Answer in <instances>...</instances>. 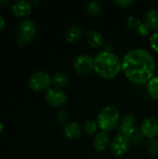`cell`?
<instances>
[{"instance_id":"obj_27","label":"cell","mask_w":158,"mask_h":159,"mask_svg":"<svg viewBox=\"0 0 158 159\" xmlns=\"http://www.w3.org/2000/svg\"><path fill=\"white\" fill-rule=\"evenodd\" d=\"M114 3L120 7H129L134 3V0H115Z\"/></svg>"},{"instance_id":"obj_25","label":"cell","mask_w":158,"mask_h":159,"mask_svg":"<svg viewBox=\"0 0 158 159\" xmlns=\"http://www.w3.org/2000/svg\"><path fill=\"white\" fill-rule=\"evenodd\" d=\"M149 43L153 50L158 53V31L153 33L149 37Z\"/></svg>"},{"instance_id":"obj_7","label":"cell","mask_w":158,"mask_h":159,"mask_svg":"<svg viewBox=\"0 0 158 159\" xmlns=\"http://www.w3.org/2000/svg\"><path fill=\"white\" fill-rule=\"evenodd\" d=\"M117 129H118V134L123 135L129 139L140 129H138L136 126L135 116L132 114L126 113L121 117V123L118 125Z\"/></svg>"},{"instance_id":"obj_24","label":"cell","mask_w":158,"mask_h":159,"mask_svg":"<svg viewBox=\"0 0 158 159\" xmlns=\"http://www.w3.org/2000/svg\"><path fill=\"white\" fill-rule=\"evenodd\" d=\"M141 22H142V20H141L139 18H137L136 16L131 15V16H129V17L128 18V20H127V26H128V28L130 29V30L138 29V27H139V25H140Z\"/></svg>"},{"instance_id":"obj_22","label":"cell","mask_w":158,"mask_h":159,"mask_svg":"<svg viewBox=\"0 0 158 159\" xmlns=\"http://www.w3.org/2000/svg\"><path fill=\"white\" fill-rule=\"evenodd\" d=\"M144 136L143 134L141 132V130L139 129L136 133H134L130 138H129V141H130V143L131 145H134V146H140L143 142H144Z\"/></svg>"},{"instance_id":"obj_12","label":"cell","mask_w":158,"mask_h":159,"mask_svg":"<svg viewBox=\"0 0 158 159\" xmlns=\"http://www.w3.org/2000/svg\"><path fill=\"white\" fill-rule=\"evenodd\" d=\"M111 143V136L106 131H101L98 132L94 139H93V147L98 152H102L105 150V148L110 145Z\"/></svg>"},{"instance_id":"obj_11","label":"cell","mask_w":158,"mask_h":159,"mask_svg":"<svg viewBox=\"0 0 158 159\" xmlns=\"http://www.w3.org/2000/svg\"><path fill=\"white\" fill-rule=\"evenodd\" d=\"M32 3L26 0H17L12 3L11 11L17 17H27L32 12Z\"/></svg>"},{"instance_id":"obj_28","label":"cell","mask_w":158,"mask_h":159,"mask_svg":"<svg viewBox=\"0 0 158 159\" xmlns=\"http://www.w3.org/2000/svg\"><path fill=\"white\" fill-rule=\"evenodd\" d=\"M5 25H6V21H5V19L0 15V32L4 30L5 28Z\"/></svg>"},{"instance_id":"obj_23","label":"cell","mask_w":158,"mask_h":159,"mask_svg":"<svg viewBox=\"0 0 158 159\" xmlns=\"http://www.w3.org/2000/svg\"><path fill=\"white\" fill-rule=\"evenodd\" d=\"M68 116H69L68 112L65 109H60L59 111H57L55 115V119L59 124H64L66 123Z\"/></svg>"},{"instance_id":"obj_13","label":"cell","mask_w":158,"mask_h":159,"mask_svg":"<svg viewBox=\"0 0 158 159\" xmlns=\"http://www.w3.org/2000/svg\"><path fill=\"white\" fill-rule=\"evenodd\" d=\"M63 134L69 140H75L82 134V127L74 121L67 123L63 128Z\"/></svg>"},{"instance_id":"obj_14","label":"cell","mask_w":158,"mask_h":159,"mask_svg":"<svg viewBox=\"0 0 158 159\" xmlns=\"http://www.w3.org/2000/svg\"><path fill=\"white\" fill-rule=\"evenodd\" d=\"M85 38L88 44L93 48H99L103 44L102 34L96 29H89L85 34Z\"/></svg>"},{"instance_id":"obj_6","label":"cell","mask_w":158,"mask_h":159,"mask_svg":"<svg viewBox=\"0 0 158 159\" xmlns=\"http://www.w3.org/2000/svg\"><path fill=\"white\" fill-rule=\"evenodd\" d=\"M73 67L77 74L87 75L94 69V58L90 54L80 53L74 57L73 61Z\"/></svg>"},{"instance_id":"obj_10","label":"cell","mask_w":158,"mask_h":159,"mask_svg":"<svg viewBox=\"0 0 158 159\" xmlns=\"http://www.w3.org/2000/svg\"><path fill=\"white\" fill-rule=\"evenodd\" d=\"M140 130L148 140L156 138L158 136V118L155 116L146 117L142 122Z\"/></svg>"},{"instance_id":"obj_29","label":"cell","mask_w":158,"mask_h":159,"mask_svg":"<svg viewBox=\"0 0 158 159\" xmlns=\"http://www.w3.org/2000/svg\"><path fill=\"white\" fill-rule=\"evenodd\" d=\"M10 3H11V1H10V0H0V5L5 6V7L9 6V5H10Z\"/></svg>"},{"instance_id":"obj_1","label":"cell","mask_w":158,"mask_h":159,"mask_svg":"<svg viewBox=\"0 0 158 159\" xmlns=\"http://www.w3.org/2000/svg\"><path fill=\"white\" fill-rule=\"evenodd\" d=\"M122 71L134 84H147L154 76L156 61L145 48H135L129 49L122 58Z\"/></svg>"},{"instance_id":"obj_15","label":"cell","mask_w":158,"mask_h":159,"mask_svg":"<svg viewBox=\"0 0 158 159\" xmlns=\"http://www.w3.org/2000/svg\"><path fill=\"white\" fill-rule=\"evenodd\" d=\"M83 34V29L78 24H73L69 26L65 32L66 40L70 43H74L78 41Z\"/></svg>"},{"instance_id":"obj_2","label":"cell","mask_w":158,"mask_h":159,"mask_svg":"<svg viewBox=\"0 0 158 159\" xmlns=\"http://www.w3.org/2000/svg\"><path fill=\"white\" fill-rule=\"evenodd\" d=\"M94 70L100 76L111 79L122 70V61L113 51L102 50L94 58Z\"/></svg>"},{"instance_id":"obj_31","label":"cell","mask_w":158,"mask_h":159,"mask_svg":"<svg viewBox=\"0 0 158 159\" xmlns=\"http://www.w3.org/2000/svg\"><path fill=\"white\" fill-rule=\"evenodd\" d=\"M32 4H34V5H37V4H39V1H37V0H34V1H32Z\"/></svg>"},{"instance_id":"obj_5","label":"cell","mask_w":158,"mask_h":159,"mask_svg":"<svg viewBox=\"0 0 158 159\" xmlns=\"http://www.w3.org/2000/svg\"><path fill=\"white\" fill-rule=\"evenodd\" d=\"M52 82L50 75L43 70L34 72L28 80L29 88L34 92H41L45 89H48Z\"/></svg>"},{"instance_id":"obj_9","label":"cell","mask_w":158,"mask_h":159,"mask_svg":"<svg viewBox=\"0 0 158 159\" xmlns=\"http://www.w3.org/2000/svg\"><path fill=\"white\" fill-rule=\"evenodd\" d=\"M46 101L53 107H61L67 102L66 92L60 88H49L45 94Z\"/></svg>"},{"instance_id":"obj_8","label":"cell","mask_w":158,"mask_h":159,"mask_svg":"<svg viewBox=\"0 0 158 159\" xmlns=\"http://www.w3.org/2000/svg\"><path fill=\"white\" fill-rule=\"evenodd\" d=\"M130 145L131 143L129 138L123 135L117 134L116 136L113 138V140H111L110 150L113 153V155L116 157H121L129 152Z\"/></svg>"},{"instance_id":"obj_3","label":"cell","mask_w":158,"mask_h":159,"mask_svg":"<svg viewBox=\"0 0 158 159\" xmlns=\"http://www.w3.org/2000/svg\"><path fill=\"white\" fill-rule=\"evenodd\" d=\"M96 120L102 131H111L119 125V110L115 105H107L99 112Z\"/></svg>"},{"instance_id":"obj_18","label":"cell","mask_w":158,"mask_h":159,"mask_svg":"<svg viewBox=\"0 0 158 159\" xmlns=\"http://www.w3.org/2000/svg\"><path fill=\"white\" fill-rule=\"evenodd\" d=\"M146 85H147V91L150 97L154 100L158 101V75L153 76Z\"/></svg>"},{"instance_id":"obj_30","label":"cell","mask_w":158,"mask_h":159,"mask_svg":"<svg viewBox=\"0 0 158 159\" xmlns=\"http://www.w3.org/2000/svg\"><path fill=\"white\" fill-rule=\"evenodd\" d=\"M3 129H4V124H3V122L0 120V133L3 131Z\"/></svg>"},{"instance_id":"obj_4","label":"cell","mask_w":158,"mask_h":159,"mask_svg":"<svg viewBox=\"0 0 158 159\" xmlns=\"http://www.w3.org/2000/svg\"><path fill=\"white\" fill-rule=\"evenodd\" d=\"M36 31V24L32 20L24 19L20 20L16 27V37L18 44L22 47L28 45L35 36Z\"/></svg>"},{"instance_id":"obj_16","label":"cell","mask_w":158,"mask_h":159,"mask_svg":"<svg viewBox=\"0 0 158 159\" xmlns=\"http://www.w3.org/2000/svg\"><path fill=\"white\" fill-rule=\"evenodd\" d=\"M144 21L149 25L151 29L158 31V9H149L145 14Z\"/></svg>"},{"instance_id":"obj_32","label":"cell","mask_w":158,"mask_h":159,"mask_svg":"<svg viewBox=\"0 0 158 159\" xmlns=\"http://www.w3.org/2000/svg\"><path fill=\"white\" fill-rule=\"evenodd\" d=\"M157 73H158V67H157Z\"/></svg>"},{"instance_id":"obj_17","label":"cell","mask_w":158,"mask_h":159,"mask_svg":"<svg viewBox=\"0 0 158 159\" xmlns=\"http://www.w3.org/2000/svg\"><path fill=\"white\" fill-rule=\"evenodd\" d=\"M70 78L69 75L64 72H56L52 76V83L56 88H63L69 84Z\"/></svg>"},{"instance_id":"obj_19","label":"cell","mask_w":158,"mask_h":159,"mask_svg":"<svg viewBox=\"0 0 158 159\" xmlns=\"http://www.w3.org/2000/svg\"><path fill=\"white\" fill-rule=\"evenodd\" d=\"M87 12L91 16H98L102 11V4L98 0H90L86 6Z\"/></svg>"},{"instance_id":"obj_26","label":"cell","mask_w":158,"mask_h":159,"mask_svg":"<svg viewBox=\"0 0 158 159\" xmlns=\"http://www.w3.org/2000/svg\"><path fill=\"white\" fill-rule=\"evenodd\" d=\"M138 32L142 36H146V35H149L150 34V32H151V28L149 27V25L145 22V21H142L138 27Z\"/></svg>"},{"instance_id":"obj_20","label":"cell","mask_w":158,"mask_h":159,"mask_svg":"<svg viewBox=\"0 0 158 159\" xmlns=\"http://www.w3.org/2000/svg\"><path fill=\"white\" fill-rule=\"evenodd\" d=\"M98 128H99V126H98L97 120H95V119H88L85 121V123L83 125V130L87 135H92V134L96 133Z\"/></svg>"},{"instance_id":"obj_21","label":"cell","mask_w":158,"mask_h":159,"mask_svg":"<svg viewBox=\"0 0 158 159\" xmlns=\"http://www.w3.org/2000/svg\"><path fill=\"white\" fill-rule=\"evenodd\" d=\"M147 151L153 157H158V139H149L146 143Z\"/></svg>"}]
</instances>
